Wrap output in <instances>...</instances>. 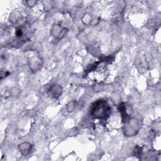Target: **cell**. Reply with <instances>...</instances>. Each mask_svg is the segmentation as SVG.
<instances>
[{"label":"cell","mask_w":161,"mask_h":161,"mask_svg":"<svg viewBox=\"0 0 161 161\" xmlns=\"http://www.w3.org/2000/svg\"><path fill=\"white\" fill-rule=\"evenodd\" d=\"M111 108L108 103L104 99L96 101L91 106V114L96 118H105L109 114Z\"/></svg>","instance_id":"6da1fadb"},{"label":"cell","mask_w":161,"mask_h":161,"mask_svg":"<svg viewBox=\"0 0 161 161\" xmlns=\"http://www.w3.org/2000/svg\"><path fill=\"white\" fill-rule=\"evenodd\" d=\"M48 96L55 99H58L62 93V88L58 84L52 85L48 90Z\"/></svg>","instance_id":"7a4b0ae2"},{"label":"cell","mask_w":161,"mask_h":161,"mask_svg":"<svg viewBox=\"0 0 161 161\" xmlns=\"http://www.w3.org/2000/svg\"><path fill=\"white\" fill-rule=\"evenodd\" d=\"M42 60L38 57H34L30 58L29 61V66L32 71L38 70L42 65Z\"/></svg>","instance_id":"3957f363"},{"label":"cell","mask_w":161,"mask_h":161,"mask_svg":"<svg viewBox=\"0 0 161 161\" xmlns=\"http://www.w3.org/2000/svg\"><path fill=\"white\" fill-rule=\"evenodd\" d=\"M66 31H67V29L64 27L61 26L59 25H56L53 28V29L52 30L53 35L56 38H58V39L62 38L64 36Z\"/></svg>","instance_id":"277c9868"},{"label":"cell","mask_w":161,"mask_h":161,"mask_svg":"<svg viewBox=\"0 0 161 161\" xmlns=\"http://www.w3.org/2000/svg\"><path fill=\"white\" fill-rule=\"evenodd\" d=\"M118 109L120 112V114L121 115L123 120L125 122L128 123L129 121V119H130V116H129V115L128 114V113L126 112V106H125V105L123 103H120V104L119 105V107H118Z\"/></svg>","instance_id":"5b68a950"},{"label":"cell","mask_w":161,"mask_h":161,"mask_svg":"<svg viewBox=\"0 0 161 161\" xmlns=\"http://www.w3.org/2000/svg\"><path fill=\"white\" fill-rule=\"evenodd\" d=\"M18 148L19 150V152L24 155H28L31 148V145L27 143V142H24L18 145Z\"/></svg>","instance_id":"8992f818"},{"label":"cell","mask_w":161,"mask_h":161,"mask_svg":"<svg viewBox=\"0 0 161 161\" xmlns=\"http://www.w3.org/2000/svg\"><path fill=\"white\" fill-rule=\"evenodd\" d=\"M21 18V16L19 14V13L18 12H15V13H13L10 16H9V21H11L12 23H16L17 21H18L19 20V19Z\"/></svg>","instance_id":"52a82bcc"},{"label":"cell","mask_w":161,"mask_h":161,"mask_svg":"<svg viewBox=\"0 0 161 161\" xmlns=\"http://www.w3.org/2000/svg\"><path fill=\"white\" fill-rule=\"evenodd\" d=\"M75 106H76V102L75 101H71V102H69L67 105V111H69V112H70V111H72L75 108Z\"/></svg>","instance_id":"ba28073f"},{"label":"cell","mask_w":161,"mask_h":161,"mask_svg":"<svg viewBox=\"0 0 161 161\" xmlns=\"http://www.w3.org/2000/svg\"><path fill=\"white\" fill-rule=\"evenodd\" d=\"M15 33L17 36H21L23 35V31L20 28H18V29H16Z\"/></svg>","instance_id":"9c48e42d"},{"label":"cell","mask_w":161,"mask_h":161,"mask_svg":"<svg viewBox=\"0 0 161 161\" xmlns=\"http://www.w3.org/2000/svg\"><path fill=\"white\" fill-rule=\"evenodd\" d=\"M9 73L8 72H5V71H1V79H3L4 77L8 75Z\"/></svg>","instance_id":"30bf717a"},{"label":"cell","mask_w":161,"mask_h":161,"mask_svg":"<svg viewBox=\"0 0 161 161\" xmlns=\"http://www.w3.org/2000/svg\"><path fill=\"white\" fill-rule=\"evenodd\" d=\"M27 3H28V4L30 6H34V5H35V4H36V1H27Z\"/></svg>","instance_id":"8fae6325"}]
</instances>
